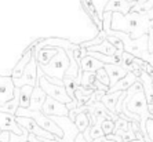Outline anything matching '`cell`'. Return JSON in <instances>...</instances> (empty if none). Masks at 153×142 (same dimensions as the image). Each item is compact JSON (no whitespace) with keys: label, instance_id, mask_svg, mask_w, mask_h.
Returning a JSON list of instances; mask_svg holds the SVG:
<instances>
[{"label":"cell","instance_id":"1","mask_svg":"<svg viewBox=\"0 0 153 142\" xmlns=\"http://www.w3.org/2000/svg\"><path fill=\"white\" fill-rule=\"evenodd\" d=\"M150 28H153V21H150L148 15L132 13V11L127 15L119 14V13L112 14V30L126 33L134 40L148 35Z\"/></svg>","mask_w":153,"mask_h":142},{"label":"cell","instance_id":"2","mask_svg":"<svg viewBox=\"0 0 153 142\" xmlns=\"http://www.w3.org/2000/svg\"><path fill=\"white\" fill-rule=\"evenodd\" d=\"M37 84L43 88V91L47 94V97H50L53 100L65 103L69 110H73L77 108V103L72 101V98L69 97L68 91L65 88V85H55V84H53V83H50L46 79V75L42 72L40 68H39V76H37Z\"/></svg>","mask_w":153,"mask_h":142},{"label":"cell","instance_id":"3","mask_svg":"<svg viewBox=\"0 0 153 142\" xmlns=\"http://www.w3.org/2000/svg\"><path fill=\"white\" fill-rule=\"evenodd\" d=\"M15 117H30L43 130H46V131H48L50 134H53L54 137L57 138V141L61 142L64 139V131L59 128V126H58L50 116H46L43 112H33V110L21 109V108H19V109L17 110V113H15Z\"/></svg>","mask_w":153,"mask_h":142},{"label":"cell","instance_id":"4","mask_svg":"<svg viewBox=\"0 0 153 142\" xmlns=\"http://www.w3.org/2000/svg\"><path fill=\"white\" fill-rule=\"evenodd\" d=\"M58 48V54L53 58L48 65H44V66H39L42 69V72L47 77H53V79H58V80H62L64 82L65 75L69 69V57L66 51L61 47H57Z\"/></svg>","mask_w":153,"mask_h":142},{"label":"cell","instance_id":"5","mask_svg":"<svg viewBox=\"0 0 153 142\" xmlns=\"http://www.w3.org/2000/svg\"><path fill=\"white\" fill-rule=\"evenodd\" d=\"M37 76H39V64H37V59H36V55H33V58L30 59L29 65L26 66L25 73H24V76L21 77V80L14 82V84L17 88H21L24 85L36 87V85H37Z\"/></svg>","mask_w":153,"mask_h":142},{"label":"cell","instance_id":"6","mask_svg":"<svg viewBox=\"0 0 153 142\" xmlns=\"http://www.w3.org/2000/svg\"><path fill=\"white\" fill-rule=\"evenodd\" d=\"M17 123L21 126L24 130L29 132L30 135H35L37 138H43V139H57L53 134H50L48 131L43 130L37 123L30 117H17Z\"/></svg>","mask_w":153,"mask_h":142},{"label":"cell","instance_id":"7","mask_svg":"<svg viewBox=\"0 0 153 142\" xmlns=\"http://www.w3.org/2000/svg\"><path fill=\"white\" fill-rule=\"evenodd\" d=\"M58 126L59 128L64 131V139L61 142H75L77 135L80 134V131L77 130L76 127L75 121H72L69 119V116H65V117H51Z\"/></svg>","mask_w":153,"mask_h":142},{"label":"cell","instance_id":"8","mask_svg":"<svg viewBox=\"0 0 153 142\" xmlns=\"http://www.w3.org/2000/svg\"><path fill=\"white\" fill-rule=\"evenodd\" d=\"M0 131H8V132H13L15 135H25L29 134L26 130L21 127V126L17 123V117L14 114H10V113H3L0 112Z\"/></svg>","mask_w":153,"mask_h":142},{"label":"cell","instance_id":"9","mask_svg":"<svg viewBox=\"0 0 153 142\" xmlns=\"http://www.w3.org/2000/svg\"><path fill=\"white\" fill-rule=\"evenodd\" d=\"M15 84L11 76L0 75V106H4L15 97Z\"/></svg>","mask_w":153,"mask_h":142},{"label":"cell","instance_id":"10","mask_svg":"<svg viewBox=\"0 0 153 142\" xmlns=\"http://www.w3.org/2000/svg\"><path fill=\"white\" fill-rule=\"evenodd\" d=\"M42 112L46 116H50V117H65V116H69L71 110L68 109V106L65 103L47 97V101L44 103V106H43Z\"/></svg>","mask_w":153,"mask_h":142},{"label":"cell","instance_id":"11","mask_svg":"<svg viewBox=\"0 0 153 142\" xmlns=\"http://www.w3.org/2000/svg\"><path fill=\"white\" fill-rule=\"evenodd\" d=\"M33 55H35V50H33V48H29L28 47V48L24 51V54L21 55L19 61H18L17 65L13 68V71H11V73H10L13 82L21 80V77L24 76V73H25L26 66L29 65V62H30V59L33 58Z\"/></svg>","mask_w":153,"mask_h":142},{"label":"cell","instance_id":"12","mask_svg":"<svg viewBox=\"0 0 153 142\" xmlns=\"http://www.w3.org/2000/svg\"><path fill=\"white\" fill-rule=\"evenodd\" d=\"M137 4L135 3H128L127 0H109V3L105 7V13H119V14L127 15L131 13L132 7Z\"/></svg>","mask_w":153,"mask_h":142},{"label":"cell","instance_id":"13","mask_svg":"<svg viewBox=\"0 0 153 142\" xmlns=\"http://www.w3.org/2000/svg\"><path fill=\"white\" fill-rule=\"evenodd\" d=\"M47 101V94L43 91V88L39 84L33 88L32 97H30V105H29V110L33 112H42L43 106Z\"/></svg>","mask_w":153,"mask_h":142},{"label":"cell","instance_id":"14","mask_svg":"<svg viewBox=\"0 0 153 142\" xmlns=\"http://www.w3.org/2000/svg\"><path fill=\"white\" fill-rule=\"evenodd\" d=\"M80 3H82L84 11L87 13V15L91 18V21H93L94 26L97 28V30H98V32H102V30H103L102 19L100 18V15H98V13H97L95 7H94L93 0H80Z\"/></svg>","mask_w":153,"mask_h":142},{"label":"cell","instance_id":"15","mask_svg":"<svg viewBox=\"0 0 153 142\" xmlns=\"http://www.w3.org/2000/svg\"><path fill=\"white\" fill-rule=\"evenodd\" d=\"M138 80H139V79L137 77L134 73L128 72L126 77H123L121 80H119V82L116 83L113 87H111V88H109V92H124V91H127L128 88H131L132 85L135 84Z\"/></svg>","mask_w":153,"mask_h":142},{"label":"cell","instance_id":"16","mask_svg":"<svg viewBox=\"0 0 153 142\" xmlns=\"http://www.w3.org/2000/svg\"><path fill=\"white\" fill-rule=\"evenodd\" d=\"M105 71H106L108 76H109V80H111V87H113L119 80L126 77L128 73L124 68L120 66V65H105Z\"/></svg>","mask_w":153,"mask_h":142},{"label":"cell","instance_id":"17","mask_svg":"<svg viewBox=\"0 0 153 142\" xmlns=\"http://www.w3.org/2000/svg\"><path fill=\"white\" fill-rule=\"evenodd\" d=\"M87 51H91V53H100L103 54V55H108V57H116V55H123V51H119L116 47L109 43L108 40H105L103 43H101L100 46H95V47H90L87 48Z\"/></svg>","mask_w":153,"mask_h":142},{"label":"cell","instance_id":"18","mask_svg":"<svg viewBox=\"0 0 153 142\" xmlns=\"http://www.w3.org/2000/svg\"><path fill=\"white\" fill-rule=\"evenodd\" d=\"M80 68H82V72H91V73H97L100 69L105 68V64H102L101 61H98V59H95L94 57L88 55V53H87V55L82 58Z\"/></svg>","mask_w":153,"mask_h":142},{"label":"cell","instance_id":"19","mask_svg":"<svg viewBox=\"0 0 153 142\" xmlns=\"http://www.w3.org/2000/svg\"><path fill=\"white\" fill-rule=\"evenodd\" d=\"M57 54H58V48H50V47H47V48H40V50H35V55H36V59H37L39 66L48 65Z\"/></svg>","mask_w":153,"mask_h":142},{"label":"cell","instance_id":"20","mask_svg":"<svg viewBox=\"0 0 153 142\" xmlns=\"http://www.w3.org/2000/svg\"><path fill=\"white\" fill-rule=\"evenodd\" d=\"M120 95H121V92H106V94L102 97V100H101V102L103 103V106L106 108L111 113L116 114V116H117V113H116V106H117Z\"/></svg>","mask_w":153,"mask_h":142},{"label":"cell","instance_id":"21","mask_svg":"<svg viewBox=\"0 0 153 142\" xmlns=\"http://www.w3.org/2000/svg\"><path fill=\"white\" fill-rule=\"evenodd\" d=\"M33 88L35 87H32V85H24L19 88V108L21 109H29Z\"/></svg>","mask_w":153,"mask_h":142},{"label":"cell","instance_id":"22","mask_svg":"<svg viewBox=\"0 0 153 142\" xmlns=\"http://www.w3.org/2000/svg\"><path fill=\"white\" fill-rule=\"evenodd\" d=\"M75 124L79 131L83 134L87 128L91 127V117H90V114L87 113V112H82V113H79L77 116H76Z\"/></svg>","mask_w":153,"mask_h":142},{"label":"cell","instance_id":"23","mask_svg":"<svg viewBox=\"0 0 153 142\" xmlns=\"http://www.w3.org/2000/svg\"><path fill=\"white\" fill-rule=\"evenodd\" d=\"M95 83H97V75L91 73V72H83L82 80H80V85L84 88L94 90L95 91Z\"/></svg>","mask_w":153,"mask_h":142},{"label":"cell","instance_id":"24","mask_svg":"<svg viewBox=\"0 0 153 142\" xmlns=\"http://www.w3.org/2000/svg\"><path fill=\"white\" fill-rule=\"evenodd\" d=\"M64 84H65V88H66V91H68L69 97L72 98V101L77 103V101H76V90H77V85H80L77 83V80H76V79H72V77L65 76Z\"/></svg>","mask_w":153,"mask_h":142},{"label":"cell","instance_id":"25","mask_svg":"<svg viewBox=\"0 0 153 142\" xmlns=\"http://www.w3.org/2000/svg\"><path fill=\"white\" fill-rule=\"evenodd\" d=\"M153 8V0H139L137 4L132 7V13H138V14L146 15Z\"/></svg>","mask_w":153,"mask_h":142},{"label":"cell","instance_id":"26","mask_svg":"<svg viewBox=\"0 0 153 142\" xmlns=\"http://www.w3.org/2000/svg\"><path fill=\"white\" fill-rule=\"evenodd\" d=\"M106 37H108V35L105 32H98V35L94 37V39H91V40H88V42H84V43H82L80 46L82 47H84L85 50L87 48H90V47H95V46H100L101 43H103L105 40H106Z\"/></svg>","mask_w":153,"mask_h":142},{"label":"cell","instance_id":"27","mask_svg":"<svg viewBox=\"0 0 153 142\" xmlns=\"http://www.w3.org/2000/svg\"><path fill=\"white\" fill-rule=\"evenodd\" d=\"M134 65H135V57L124 51L123 57H121V65H120V66H123L127 72H132Z\"/></svg>","mask_w":153,"mask_h":142},{"label":"cell","instance_id":"28","mask_svg":"<svg viewBox=\"0 0 153 142\" xmlns=\"http://www.w3.org/2000/svg\"><path fill=\"white\" fill-rule=\"evenodd\" d=\"M93 3H94V7H95L98 15H100V18L102 19L103 14H105V7L109 3V0H93Z\"/></svg>","mask_w":153,"mask_h":142},{"label":"cell","instance_id":"29","mask_svg":"<svg viewBox=\"0 0 153 142\" xmlns=\"http://www.w3.org/2000/svg\"><path fill=\"white\" fill-rule=\"evenodd\" d=\"M97 75V80L100 83H102L103 85H108V87H111V80H109V76H108L106 71H105V68L100 69V71L95 73Z\"/></svg>","mask_w":153,"mask_h":142},{"label":"cell","instance_id":"30","mask_svg":"<svg viewBox=\"0 0 153 142\" xmlns=\"http://www.w3.org/2000/svg\"><path fill=\"white\" fill-rule=\"evenodd\" d=\"M103 131H102V127H101V124H93L91 126V128H90V137H91V139H98L101 138V137H103Z\"/></svg>","mask_w":153,"mask_h":142},{"label":"cell","instance_id":"31","mask_svg":"<svg viewBox=\"0 0 153 142\" xmlns=\"http://www.w3.org/2000/svg\"><path fill=\"white\" fill-rule=\"evenodd\" d=\"M102 131L105 135H111V134H114V121L113 120H105L102 121Z\"/></svg>","mask_w":153,"mask_h":142},{"label":"cell","instance_id":"32","mask_svg":"<svg viewBox=\"0 0 153 142\" xmlns=\"http://www.w3.org/2000/svg\"><path fill=\"white\" fill-rule=\"evenodd\" d=\"M106 40L109 43H112L119 51H123V53H124V44H123V42H121L119 37H116V36H108Z\"/></svg>","mask_w":153,"mask_h":142},{"label":"cell","instance_id":"33","mask_svg":"<svg viewBox=\"0 0 153 142\" xmlns=\"http://www.w3.org/2000/svg\"><path fill=\"white\" fill-rule=\"evenodd\" d=\"M146 134H148V138L150 142H153V120L149 119L146 121Z\"/></svg>","mask_w":153,"mask_h":142},{"label":"cell","instance_id":"34","mask_svg":"<svg viewBox=\"0 0 153 142\" xmlns=\"http://www.w3.org/2000/svg\"><path fill=\"white\" fill-rule=\"evenodd\" d=\"M11 141V132L3 131L0 134V142H10Z\"/></svg>","mask_w":153,"mask_h":142},{"label":"cell","instance_id":"35","mask_svg":"<svg viewBox=\"0 0 153 142\" xmlns=\"http://www.w3.org/2000/svg\"><path fill=\"white\" fill-rule=\"evenodd\" d=\"M143 71L148 73V75L150 76V77L153 79V65H150V64H145L143 65Z\"/></svg>","mask_w":153,"mask_h":142},{"label":"cell","instance_id":"36","mask_svg":"<svg viewBox=\"0 0 153 142\" xmlns=\"http://www.w3.org/2000/svg\"><path fill=\"white\" fill-rule=\"evenodd\" d=\"M145 62H146V64H150V65H153V53H152V54H149V55L146 57Z\"/></svg>","mask_w":153,"mask_h":142},{"label":"cell","instance_id":"37","mask_svg":"<svg viewBox=\"0 0 153 142\" xmlns=\"http://www.w3.org/2000/svg\"><path fill=\"white\" fill-rule=\"evenodd\" d=\"M75 142H87L85 141V138H84V135L82 134V132H80V134L77 135V138H76V141Z\"/></svg>","mask_w":153,"mask_h":142},{"label":"cell","instance_id":"38","mask_svg":"<svg viewBox=\"0 0 153 142\" xmlns=\"http://www.w3.org/2000/svg\"><path fill=\"white\" fill-rule=\"evenodd\" d=\"M146 15H148V18H149L150 21H153V8H152V10H150V11H149V13H148V14H146Z\"/></svg>","mask_w":153,"mask_h":142},{"label":"cell","instance_id":"39","mask_svg":"<svg viewBox=\"0 0 153 142\" xmlns=\"http://www.w3.org/2000/svg\"><path fill=\"white\" fill-rule=\"evenodd\" d=\"M131 142H145V139H134V141Z\"/></svg>","mask_w":153,"mask_h":142},{"label":"cell","instance_id":"40","mask_svg":"<svg viewBox=\"0 0 153 142\" xmlns=\"http://www.w3.org/2000/svg\"><path fill=\"white\" fill-rule=\"evenodd\" d=\"M135 1H139V0H135Z\"/></svg>","mask_w":153,"mask_h":142}]
</instances>
